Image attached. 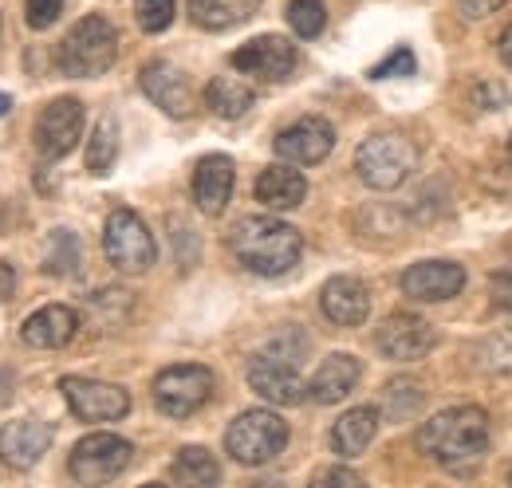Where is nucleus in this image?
I'll return each instance as SVG.
<instances>
[{"label":"nucleus","mask_w":512,"mask_h":488,"mask_svg":"<svg viewBox=\"0 0 512 488\" xmlns=\"http://www.w3.org/2000/svg\"><path fill=\"white\" fill-rule=\"evenodd\" d=\"M229 248L256 276H284L288 268H296L304 241L292 225H284L276 217H245L233 225Z\"/></svg>","instance_id":"f257e3e1"},{"label":"nucleus","mask_w":512,"mask_h":488,"mask_svg":"<svg viewBox=\"0 0 512 488\" xmlns=\"http://www.w3.org/2000/svg\"><path fill=\"white\" fill-rule=\"evenodd\" d=\"M418 449L438 465H465L489 449V414L477 406H453L418 429Z\"/></svg>","instance_id":"f03ea898"},{"label":"nucleus","mask_w":512,"mask_h":488,"mask_svg":"<svg viewBox=\"0 0 512 488\" xmlns=\"http://www.w3.org/2000/svg\"><path fill=\"white\" fill-rule=\"evenodd\" d=\"M119 60V32L107 16H83L60 44V71L67 79H95Z\"/></svg>","instance_id":"7ed1b4c3"},{"label":"nucleus","mask_w":512,"mask_h":488,"mask_svg":"<svg viewBox=\"0 0 512 488\" xmlns=\"http://www.w3.org/2000/svg\"><path fill=\"white\" fill-rule=\"evenodd\" d=\"M355 170L371 189H398L414 170H418V146L406 134H371L359 150H355Z\"/></svg>","instance_id":"20e7f679"},{"label":"nucleus","mask_w":512,"mask_h":488,"mask_svg":"<svg viewBox=\"0 0 512 488\" xmlns=\"http://www.w3.org/2000/svg\"><path fill=\"white\" fill-rule=\"evenodd\" d=\"M288 445V422L272 410H245L241 418H233V426L225 429V449L233 461L241 465H268L284 453Z\"/></svg>","instance_id":"39448f33"},{"label":"nucleus","mask_w":512,"mask_h":488,"mask_svg":"<svg viewBox=\"0 0 512 488\" xmlns=\"http://www.w3.org/2000/svg\"><path fill=\"white\" fill-rule=\"evenodd\" d=\"M103 252L111 260V268H119L127 276H138V272L154 268V260H158V244L150 237V229L130 209H115L107 217V225H103Z\"/></svg>","instance_id":"423d86ee"},{"label":"nucleus","mask_w":512,"mask_h":488,"mask_svg":"<svg viewBox=\"0 0 512 488\" xmlns=\"http://www.w3.org/2000/svg\"><path fill=\"white\" fill-rule=\"evenodd\" d=\"M130 457H134V449H130L127 437H119V433H87L71 449L67 469H71V477L79 485H107V481L127 473Z\"/></svg>","instance_id":"0eeeda50"},{"label":"nucleus","mask_w":512,"mask_h":488,"mask_svg":"<svg viewBox=\"0 0 512 488\" xmlns=\"http://www.w3.org/2000/svg\"><path fill=\"white\" fill-rule=\"evenodd\" d=\"M209 398H213V370H205L197 363L166 366L154 378V406L166 418H190Z\"/></svg>","instance_id":"6e6552de"},{"label":"nucleus","mask_w":512,"mask_h":488,"mask_svg":"<svg viewBox=\"0 0 512 488\" xmlns=\"http://www.w3.org/2000/svg\"><path fill=\"white\" fill-rule=\"evenodd\" d=\"M67 406L79 422H119L130 414V394L115 382L99 378H64L60 382Z\"/></svg>","instance_id":"1a4fd4ad"},{"label":"nucleus","mask_w":512,"mask_h":488,"mask_svg":"<svg viewBox=\"0 0 512 488\" xmlns=\"http://www.w3.org/2000/svg\"><path fill=\"white\" fill-rule=\"evenodd\" d=\"M292 363L296 359L292 355H280L276 347L264 351V355H256L253 363H249V386H253V394H260L272 406H296V402H304L308 386H304L300 370Z\"/></svg>","instance_id":"9d476101"},{"label":"nucleus","mask_w":512,"mask_h":488,"mask_svg":"<svg viewBox=\"0 0 512 488\" xmlns=\"http://www.w3.org/2000/svg\"><path fill=\"white\" fill-rule=\"evenodd\" d=\"M83 138V103L71 99V95H60L44 107V115L36 119V150L56 162V158H67L75 150V142Z\"/></svg>","instance_id":"9b49d317"},{"label":"nucleus","mask_w":512,"mask_h":488,"mask_svg":"<svg viewBox=\"0 0 512 488\" xmlns=\"http://www.w3.org/2000/svg\"><path fill=\"white\" fill-rule=\"evenodd\" d=\"M434 343H438V331L422 315H406V311L383 319L379 331H375V347L383 351L386 359H394V363L426 359L434 351Z\"/></svg>","instance_id":"f8f14e48"},{"label":"nucleus","mask_w":512,"mask_h":488,"mask_svg":"<svg viewBox=\"0 0 512 488\" xmlns=\"http://www.w3.org/2000/svg\"><path fill=\"white\" fill-rule=\"evenodd\" d=\"M272 146H276L280 162H292V166H320L323 158L331 154V146H335V130H331L327 119L308 115V119H296L292 126H284Z\"/></svg>","instance_id":"ddd939ff"},{"label":"nucleus","mask_w":512,"mask_h":488,"mask_svg":"<svg viewBox=\"0 0 512 488\" xmlns=\"http://www.w3.org/2000/svg\"><path fill=\"white\" fill-rule=\"evenodd\" d=\"M233 67L253 75V79L276 83V79H288L296 71V48L284 36H256L245 48L233 52Z\"/></svg>","instance_id":"4468645a"},{"label":"nucleus","mask_w":512,"mask_h":488,"mask_svg":"<svg viewBox=\"0 0 512 488\" xmlns=\"http://www.w3.org/2000/svg\"><path fill=\"white\" fill-rule=\"evenodd\" d=\"M461 288H465V268L453 260H422V264L402 272V292L410 300H422V304L453 300Z\"/></svg>","instance_id":"2eb2a0df"},{"label":"nucleus","mask_w":512,"mask_h":488,"mask_svg":"<svg viewBox=\"0 0 512 488\" xmlns=\"http://www.w3.org/2000/svg\"><path fill=\"white\" fill-rule=\"evenodd\" d=\"M142 91L150 95V103H158L166 115L174 119H190L193 115V91L190 79L166 60H154L142 67Z\"/></svg>","instance_id":"dca6fc26"},{"label":"nucleus","mask_w":512,"mask_h":488,"mask_svg":"<svg viewBox=\"0 0 512 488\" xmlns=\"http://www.w3.org/2000/svg\"><path fill=\"white\" fill-rule=\"evenodd\" d=\"M323 315L339 327H359L371 315V288L359 276H331L320 292Z\"/></svg>","instance_id":"f3484780"},{"label":"nucleus","mask_w":512,"mask_h":488,"mask_svg":"<svg viewBox=\"0 0 512 488\" xmlns=\"http://www.w3.org/2000/svg\"><path fill=\"white\" fill-rule=\"evenodd\" d=\"M233 182H237V170H233V158L225 154H209L197 162L193 170V205L209 217H217L229 197H233Z\"/></svg>","instance_id":"a211bd4d"},{"label":"nucleus","mask_w":512,"mask_h":488,"mask_svg":"<svg viewBox=\"0 0 512 488\" xmlns=\"http://www.w3.org/2000/svg\"><path fill=\"white\" fill-rule=\"evenodd\" d=\"M75 331H79V315L64 304H48L24 319L20 339L28 347H36V351H60L75 339Z\"/></svg>","instance_id":"6ab92c4d"},{"label":"nucleus","mask_w":512,"mask_h":488,"mask_svg":"<svg viewBox=\"0 0 512 488\" xmlns=\"http://www.w3.org/2000/svg\"><path fill=\"white\" fill-rule=\"evenodd\" d=\"M52 445V426L40 422H8L0 426V461L8 469H32Z\"/></svg>","instance_id":"aec40b11"},{"label":"nucleus","mask_w":512,"mask_h":488,"mask_svg":"<svg viewBox=\"0 0 512 488\" xmlns=\"http://www.w3.org/2000/svg\"><path fill=\"white\" fill-rule=\"evenodd\" d=\"M308 197V182L304 174L292 166V162H280V166H268L260 178H256V201L272 213H288V209H300Z\"/></svg>","instance_id":"412c9836"},{"label":"nucleus","mask_w":512,"mask_h":488,"mask_svg":"<svg viewBox=\"0 0 512 488\" xmlns=\"http://www.w3.org/2000/svg\"><path fill=\"white\" fill-rule=\"evenodd\" d=\"M359 374H363V366H359L355 355H327L320 363V370H316V378L308 382V394H312L320 406L343 402V398L355 390Z\"/></svg>","instance_id":"4be33fe9"},{"label":"nucleus","mask_w":512,"mask_h":488,"mask_svg":"<svg viewBox=\"0 0 512 488\" xmlns=\"http://www.w3.org/2000/svg\"><path fill=\"white\" fill-rule=\"evenodd\" d=\"M375 433H379V410H371V406L347 410V414L331 426V449H335V457L351 461V457H359V453L375 441Z\"/></svg>","instance_id":"5701e85b"},{"label":"nucleus","mask_w":512,"mask_h":488,"mask_svg":"<svg viewBox=\"0 0 512 488\" xmlns=\"http://www.w3.org/2000/svg\"><path fill=\"white\" fill-rule=\"evenodd\" d=\"M264 0H190V16L197 28L205 32H225V28H237L245 20H253L256 8Z\"/></svg>","instance_id":"b1692460"},{"label":"nucleus","mask_w":512,"mask_h":488,"mask_svg":"<svg viewBox=\"0 0 512 488\" xmlns=\"http://www.w3.org/2000/svg\"><path fill=\"white\" fill-rule=\"evenodd\" d=\"M205 103H209V111L221 115V119H241V115L253 111L256 95L249 83L229 79V75H217V79H209V87H205Z\"/></svg>","instance_id":"393cba45"},{"label":"nucleus","mask_w":512,"mask_h":488,"mask_svg":"<svg viewBox=\"0 0 512 488\" xmlns=\"http://www.w3.org/2000/svg\"><path fill=\"white\" fill-rule=\"evenodd\" d=\"M170 477H174L178 485H217V481H221V469H217L213 453H205V449L190 445V449L178 453Z\"/></svg>","instance_id":"a878e982"},{"label":"nucleus","mask_w":512,"mask_h":488,"mask_svg":"<svg viewBox=\"0 0 512 488\" xmlns=\"http://www.w3.org/2000/svg\"><path fill=\"white\" fill-rule=\"evenodd\" d=\"M119 158V122L115 119H99L91 142H87V170L91 174H107Z\"/></svg>","instance_id":"bb28decb"},{"label":"nucleus","mask_w":512,"mask_h":488,"mask_svg":"<svg viewBox=\"0 0 512 488\" xmlns=\"http://www.w3.org/2000/svg\"><path fill=\"white\" fill-rule=\"evenodd\" d=\"M288 24L300 40H316L327 28V8L323 0H288Z\"/></svg>","instance_id":"cd10ccee"},{"label":"nucleus","mask_w":512,"mask_h":488,"mask_svg":"<svg viewBox=\"0 0 512 488\" xmlns=\"http://www.w3.org/2000/svg\"><path fill=\"white\" fill-rule=\"evenodd\" d=\"M134 16H138V28L158 36L174 24V0H134Z\"/></svg>","instance_id":"c85d7f7f"},{"label":"nucleus","mask_w":512,"mask_h":488,"mask_svg":"<svg viewBox=\"0 0 512 488\" xmlns=\"http://www.w3.org/2000/svg\"><path fill=\"white\" fill-rule=\"evenodd\" d=\"M418 406H422V386L418 382H394V386H386V410L394 418H406Z\"/></svg>","instance_id":"c756f323"},{"label":"nucleus","mask_w":512,"mask_h":488,"mask_svg":"<svg viewBox=\"0 0 512 488\" xmlns=\"http://www.w3.org/2000/svg\"><path fill=\"white\" fill-rule=\"evenodd\" d=\"M64 12V0H24V20H28V28H48V24H56V16Z\"/></svg>","instance_id":"7c9ffc66"},{"label":"nucleus","mask_w":512,"mask_h":488,"mask_svg":"<svg viewBox=\"0 0 512 488\" xmlns=\"http://www.w3.org/2000/svg\"><path fill=\"white\" fill-rule=\"evenodd\" d=\"M414 56H410V48H398L394 56H386L379 67H371V79H386V75H414Z\"/></svg>","instance_id":"2f4dec72"},{"label":"nucleus","mask_w":512,"mask_h":488,"mask_svg":"<svg viewBox=\"0 0 512 488\" xmlns=\"http://www.w3.org/2000/svg\"><path fill=\"white\" fill-rule=\"evenodd\" d=\"M505 103H509V91L497 87V83H481V87L473 91V107H477V111H497V107H505Z\"/></svg>","instance_id":"473e14b6"},{"label":"nucleus","mask_w":512,"mask_h":488,"mask_svg":"<svg viewBox=\"0 0 512 488\" xmlns=\"http://www.w3.org/2000/svg\"><path fill=\"white\" fill-rule=\"evenodd\" d=\"M501 4H505V0H457V12H461V20H485V16H493Z\"/></svg>","instance_id":"72a5a7b5"},{"label":"nucleus","mask_w":512,"mask_h":488,"mask_svg":"<svg viewBox=\"0 0 512 488\" xmlns=\"http://www.w3.org/2000/svg\"><path fill=\"white\" fill-rule=\"evenodd\" d=\"M316 485H363V477L351 469H323L316 473Z\"/></svg>","instance_id":"f704fd0d"},{"label":"nucleus","mask_w":512,"mask_h":488,"mask_svg":"<svg viewBox=\"0 0 512 488\" xmlns=\"http://www.w3.org/2000/svg\"><path fill=\"white\" fill-rule=\"evenodd\" d=\"M493 300L512 311V268H505V272L493 276Z\"/></svg>","instance_id":"c9c22d12"},{"label":"nucleus","mask_w":512,"mask_h":488,"mask_svg":"<svg viewBox=\"0 0 512 488\" xmlns=\"http://www.w3.org/2000/svg\"><path fill=\"white\" fill-rule=\"evenodd\" d=\"M501 60L512 67V24L505 28V36H501Z\"/></svg>","instance_id":"e433bc0d"},{"label":"nucleus","mask_w":512,"mask_h":488,"mask_svg":"<svg viewBox=\"0 0 512 488\" xmlns=\"http://www.w3.org/2000/svg\"><path fill=\"white\" fill-rule=\"evenodd\" d=\"M4 284H12V268L0 264V296H4Z\"/></svg>","instance_id":"4c0bfd02"},{"label":"nucleus","mask_w":512,"mask_h":488,"mask_svg":"<svg viewBox=\"0 0 512 488\" xmlns=\"http://www.w3.org/2000/svg\"><path fill=\"white\" fill-rule=\"evenodd\" d=\"M8 111H12V95H4V91H0V119H4Z\"/></svg>","instance_id":"58836bf2"},{"label":"nucleus","mask_w":512,"mask_h":488,"mask_svg":"<svg viewBox=\"0 0 512 488\" xmlns=\"http://www.w3.org/2000/svg\"><path fill=\"white\" fill-rule=\"evenodd\" d=\"M8 398V374H0V402Z\"/></svg>","instance_id":"ea45409f"},{"label":"nucleus","mask_w":512,"mask_h":488,"mask_svg":"<svg viewBox=\"0 0 512 488\" xmlns=\"http://www.w3.org/2000/svg\"><path fill=\"white\" fill-rule=\"evenodd\" d=\"M509 162H512V138H509Z\"/></svg>","instance_id":"a19ab883"},{"label":"nucleus","mask_w":512,"mask_h":488,"mask_svg":"<svg viewBox=\"0 0 512 488\" xmlns=\"http://www.w3.org/2000/svg\"><path fill=\"white\" fill-rule=\"evenodd\" d=\"M509 485H512V473H509Z\"/></svg>","instance_id":"79ce46f5"}]
</instances>
